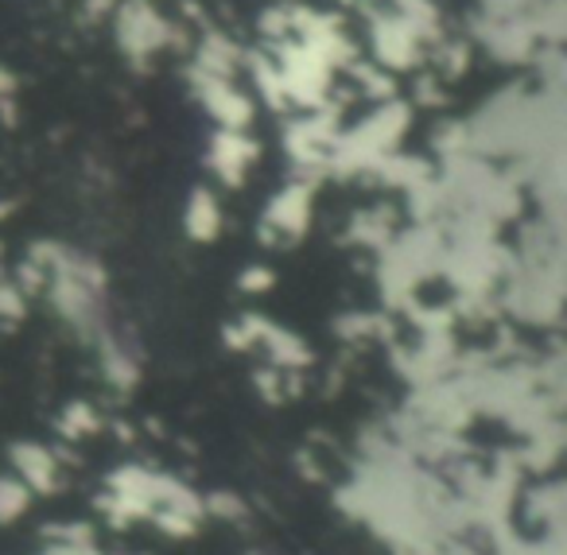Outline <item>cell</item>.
<instances>
[{
    "label": "cell",
    "instance_id": "cell-4",
    "mask_svg": "<svg viewBox=\"0 0 567 555\" xmlns=\"http://www.w3.org/2000/svg\"><path fill=\"white\" fill-rule=\"evenodd\" d=\"M308 218H311V187L308 183H292V187H284L268 203L265 234L276 237V241H296L308 229Z\"/></svg>",
    "mask_w": 567,
    "mask_h": 555
},
{
    "label": "cell",
    "instance_id": "cell-2",
    "mask_svg": "<svg viewBox=\"0 0 567 555\" xmlns=\"http://www.w3.org/2000/svg\"><path fill=\"white\" fill-rule=\"evenodd\" d=\"M370 43H373V59H378L381 71H412L427 51L424 35H420L396 9H385L381 17H373Z\"/></svg>",
    "mask_w": 567,
    "mask_h": 555
},
{
    "label": "cell",
    "instance_id": "cell-1",
    "mask_svg": "<svg viewBox=\"0 0 567 555\" xmlns=\"http://www.w3.org/2000/svg\"><path fill=\"white\" fill-rule=\"evenodd\" d=\"M113 35H117L121 51H125L133 63H144V59L159 55L172 40V28L167 20L156 12L152 0H125L113 12Z\"/></svg>",
    "mask_w": 567,
    "mask_h": 555
},
{
    "label": "cell",
    "instance_id": "cell-3",
    "mask_svg": "<svg viewBox=\"0 0 567 555\" xmlns=\"http://www.w3.org/2000/svg\"><path fill=\"white\" fill-rule=\"evenodd\" d=\"M195 82V94L203 102V110L218 121V129H237V133H249L252 125V97L237 90L234 79H210V74H190Z\"/></svg>",
    "mask_w": 567,
    "mask_h": 555
},
{
    "label": "cell",
    "instance_id": "cell-7",
    "mask_svg": "<svg viewBox=\"0 0 567 555\" xmlns=\"http://www.w3.org/2000/svg\"><path fill=\"white\" fill-rule=\"evenodd\" d=\"M24 505H28V485H20V482H0V521H12L17 513H24Z\"/></svg>",
    "mask_w": 567,
    "mask_h": 555
},
{
    "label": "cell",
    "instance_id": "cell-5",
    "mask_svg": "<svg viewBox=\"0 0 567 555\" xmlns=\"http://www.w3.org/2000/svg\"><path fill=\"white\" fill-rule=\"evenodd\" d=\"M260 156V148L252 144L249 133H237V129H218L210 141V167L221 183L229 187H241V179L249 175L252 160Z\"/></svg>",
    "mask_w": 567,
    "mask_h": 555
},
{
    "label": "cell",
    "instance_id": "cell-8",
    "mask_svg": "<svg viewBox=\"0 0 567 555\" xmlns=\"http://www.w3.org/2000/svg\"><path fill=\"white\" fill-rule=\"evenodd\" d=\"M241 284H245V288H268V273H265V268H249Z\"/></svg>",
    "mask_w": 567,
    "mask_h": 555
},
{
    "label": "cell",
    "instance_id": "cell-6",
    "mask_svg": "<svg viewBox=\"0 0 567 555\" xmlns=\"http://www.w3.org/2000/svg\"><path fill=\"white\" fill-rule=\"evenodd\" d=\"M218 229H221L218 198H214L210 191H195L187 203V234L195 237V241H210V237H218Z\"/></svg>",
    "mask_w": 567,
    "mask_h": 555
}]
</instances>
